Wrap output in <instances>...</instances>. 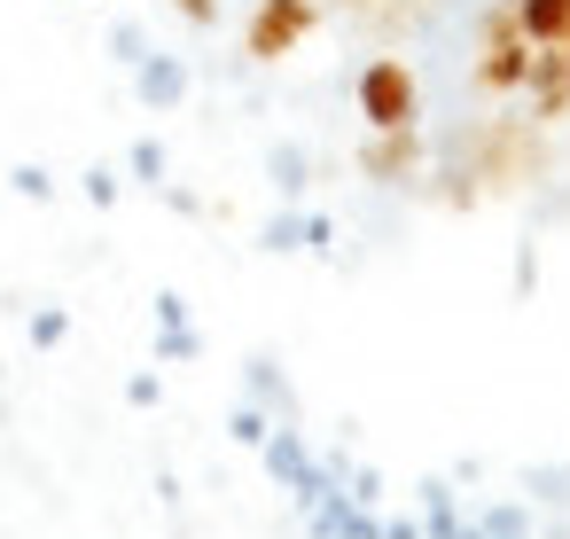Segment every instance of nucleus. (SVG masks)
I'll list each match as a JSON object with an SVG mask.
<instances>
[{
  "label": "nucleus",
  "instance_id": "nucleus-12",
  "mask_svg": "<svg viewBox=\"0 0 570 539\" xmlns=\"http://www.w3.org/2000/svg\"><path fill=\"white\" fill-rule=\"evenodd\" d=\"M243 399H258L274 422H289V383H282V367H274V360H250V375H243Z\"/></svg>",
  "mask_w": 570,
  "mask_h": 539
},
{
  "label": "nucleus",
  "instance_id": "nucleus-10",
  "mask_svg": "<svg viewBox=\"0 0 570 539\" xmlns=\"http://www.w3.org/2000/svg\"><path fill=\"white\" fill-rule=\"evenodd\" d=\"M508 9H515V32L531 48H562L570 40V0H508Z\"/></svg>",
  "mask_w": 570,
  "mask_h": 539
},
{
  "label": "nucleus",
  "instance_id": "nucleus-8",
  "mask_svg": "<svg viewBox=\"0 0 570 539\" xmlns=\"http://www.w3.org/2000/svg\"><path fill=\"white\" fill-rule=\"evenodd\" d=\"M523 95H531V126H554V118H570L562 48H531V79H523Z\"/></svg>",
  "mask_w": 570,
  "mask_h": 539
},
{
  "label": "nucleus",
  "instance_id": "nucleus-20",
  "mask_svg": "<svg viewBox=\"0 0 570 539\" xmlns=\"http://www.w3.org/2000/svg\"><path fill=\"white\" fill-rule=\"evenodd\" d=\"M305 251H321V258L336 251V219L328 212H305Z\"/></svg>",
  "mask_w": 570,
  "mask_h": 539
},
{
  "label": "nucleus",
  "instance_id": "nucleus-6",
  "mask_svg": "<svg viewBox=\"0 0 570 539\" xmlns=\"http://www.w3.org/2000/svg\"><path fill=\"white\" fill-rule=\"evenodd\" d=\"M258 453H266V469H274V484H289V492H297V500H305V508H313V500H321V492H328V484H336V477H328V469H321V453H313V445H305V438H297V430H289V422H274V430H266V445H258Z\"/></svg>",
  "mask_w": 570,
  "mask_h": 539
},
{
  "label": "nucleus",
  "instance_id": "nucleus-9",
  "mask_svg": "<svg viewBox=\"0 0 570 539\" xmlns=\"http://www.w3.org/2000/svg\"><path fill=\"white\" fill-rule=\"evenodd\" d=\"M196 352H204V336L188 329V297L180 290H157V367H180Z\"/></svg>",
  "mask_w": 570,
  "mask_h": 539
},
{
  "label": "nucleus",
  "instance_id": "nucleus-1",
  "mask_svg": "<svg viewBox=\"0 0 570 539\" xmlns=\"http://www.w3.org/2000/svg\"><path fill=\"white\" fill-rule=\"evenodd\" d=\"M352 102H360V126H367V134L422 126V87H414L406 56H367L360 79H352Z\"/></svg>",
  "mask_w": 570,
  "mask_h": 539
},
{
  "label": "nucleus",
  "instance_id": "nucleus-21",
  "mask_svg": "<svg viewBox=\"0 0 570 539\" xmlns=\"http://www.w3.org/2000/svg\"><path fill=\"white\" fill-rule=\"evenodd\" d=\"M173 9H180L196 32H212V24H219V0H173Z\"/></svg>",
  "mask_w": 570,
  "mask_h": 539
},
{
  "label": "nucleus",
  "instance_id": "nucleus-16",
  "mask_svg": "<svg viewBox=\"0 0 570 539\" xmlns=\"http://www.w3.org/2000/svg\"><path fill=\"white\" fill-rule=\"evenodd\" d=\"M63 336H71V313H63V305H40V313H32V352H56Z\"/></svg>",
  "mask_w": 570,
  "mask_h": 539
},
{
  "label": "nucleus",
  "instance_id": "nucleus-2",
  "mask_svg": "<svg viewBox=\"0 0 570 539\" xmlns=\"http://www.w3.org/2000/svg\"><path fill=\"white\" fill-rule=\"evenodd\" d=\"M469 173H476V188H523V180H539V126L531 118L484 126L469 141Z\"/></svg>",
  "mask_w": 570,
  "mask_h": 539
},
{
  "label": "nucleus",
  "instance_id": "nucleus-11",
  "mask_svg": "<svg viewBox=\"0 0 570 539\" xmlns=\"http://www.w3.org/2000/svg\"><path fill=\"white\" fill-rule=\"evenodd\" d=\"M266 173H274V196H282V204H305V188H313L305 141H274V149H266Z\"/></svg>",
  "mask_w": 570,
  "mask_h": 539
},
{
  "label": "nucleus",
  "instance_id": "nucleus-24",
  "mask_svg": "<svg viewBox=\"0 0 570 539\" xmlns=\"http://www.w3.org/2000/svg\"><path fill=\"white\" fill-rule=\"evenodd\" d=\"M562 79H570V40H562Z\"/></svg>",
  "mask_w": 570,
  "mask_h": 539
},
{
  "label": "nucleus",
  "instance_id": "nucleus-7",
  "mask_svg": "<svg viewBox=\"0 0 570 539\" xmlns=\"http://www.w3.org/2000/svg\"><path fill=\"white\" fill-rule=\"evenodd\" d=\"M134 102H141V110H157V118H165V110H180V102H188V63H180V56H165V48H149V56L134 63Z\"/></svg>",
  "mask_w": 570,
  "mask_h": 539
},
{
  "label": "nucleus",
  "instance_id": "nucleus-5",
  "mask_svg": "<svg viewBox=\"0 0 570 539\" xmlns=\"http://www.w3.org/2000/svg\"><path fill=\"white\" fill-rule=\"evenodd\" d=\"M422 126H391V134H367L360 141V180H375V188H406V180H422Z\"/></svg>",
  "mask_w": 570,
  "mask_h": 539
},
{
  "label": "nucleus",
  "instance_id": "nucleus-3",
  "mask_svg": "<svg viewBox=\"0 0 570 539\" xmlns=\"http://www.w3.org/2000/svg\"><path fill=\"white\" fill-rule=\"evenodd\" d=\"M531 79V40L515 32V9H484V40H476V87L484 95H523Z\"/></svg>",
  "mask_w": 570,
  "mask_h": 539
},
{
  "label": "nucleus",
  "instance_id": "nucleus-23",
  "mask_svg": "<svg viewBox=\"0 0 570 539\" xmlns=\"http://www.w3.org/2000/svg\"><path fill=\"white\" fill-rule=\"evenodd\" d=\"M126 399H134V406H157V399H165V383H157V375H149V367H141V375H134V383H126Z\"/></svg>",
  "mask_w": 570,
  "mask_h": 539
},
{
  "label": "nucleus",
  "instance_id": "nucleus-4",
  "mask_svg": "<svg viewBox=\"0 0 570 539\" xmlns=\"http://www.w3.org/2000/svg\"><path fill=\"white\" fill-rule=\"evenodd\" d=\"M313 24H321V0H258L250 24H243V56L250 63H282V56H297L313 40Z\"/></svg>",
  "mask_w": 570,
  "mask_h": 539
},
{
  "label": "nucleus",
  "instance_id": "nucleus-25",
  "mask_svg": "<svg viewBox=\"0 0 570 539\" xmlns=\"http://www.w3.org/2000/svg\"><path fill=\"white\" fill-rule=\"evenodd\" d=\"M515 539H531V531H515Z\"/></svg>",
  "mask_w": 570,
  "mask_h": 539
},
{
  "label": "nucleus",
  "instance_id": "nucleus-22",
  "mask_svg": "<svg viewBox=\"0 0 570 539\" xmlns=\"http://www.w3.org/2000/svg\"><path fill=\"white\" fill-rule=\"evenodd\" d=\"M515 290H523V297H531V290H539V251H531V243H523V251H515Z\"/></svg>",
  "mask_w": 570,
  "mask_h": 539
},
{
  "label": "nucleus",
  "instance_id": "nucleus-13",
  "mask_svg": "<svg viewBox=\"0 0 570 539\" xmlns=\"http://www.w3.org/2000/svg\"><path fill=\"white\" fill-rule=\"evenodd\" d=\"M258 251H274V258H282V251H305V204H282V212L258 227Z\"/></svg>",
  "mask_w": 570,
  "mask_h": 539
},
{
  "label": "nucleus",
  "instance_id": "nucleus-17",
  "mask_svg": "<svg viewBox=\"0 0 570 539\" xmlns=\"http://www.w3.org/2000/svg\"><path fill=\"white\" fill-rule=\"evenodd\" d=\"M9 188H17L24 204H48V196H56V173H48V165H17V173H9Z\"/></svg>",
  "mask_w": 570,
  "mask_h": 539
},
{
  "label": "nucleus",
  "instance_id": "nucleus-18",
  "mask_svg": "<svg viewBox=\"0 0 570 539\" xmlns=\"http://www.w3.org/2000/svg\"><path fill=\"white\" fill-rule=\"evenodd\" d=\"M110 56H118V63L134 71V63L149 56V32H141V24H110Z\"/></svg>",
  "mask_w": 570,
  "mask_h": 539
},
{
  "label": "nucleus",
  "instance_id": "nucleus-14",
  "mask_svg": "<svg viewBox=\"0 0 570 539\" xmlns=\"http://www.w3.org/2000/svg\"><path fill=\"white\" fill-rule=\"evenodd\" d=\"M165 165H173V157H165V141H149V134L126 149V173H134L141 188H165Z\"/></svg>",
  "mask_w": 570,
  "mask_h": 539
},
{
  "label": "nucleus",
  "instance_id": "nucleus-15",
  "mask_svg": "<svg viewBox=\"0 0 570 539\" xmlns=\"http://www.w3.org/2000/svg\"><path fill=\"white\" fill-rule=\"evenodd\" d=\"M266 430H274V414H266L258 399H243V406L227 414V438H235V445H266Z\"/></svg>",
  "mask_w": 570,
  "mask_h": 539
},
{
  "label": "nucleus",
  "instance_id": "nucleus-19",
  "mask_svg": "<svg viewBox=\"0 0 570 539\" xmlns=\"http://www.w3.org/2000/svg\"><path fill=\"white\" fill-rule=\"evenodd\" d=\"M79 188H87V204H95V212H110V204H118V196H126V180H118V173H110V165H95V173H87V180H79Z\"/></svg>",
  "mask_w": 570,
  "mask_h": 539
}]
</instances>
